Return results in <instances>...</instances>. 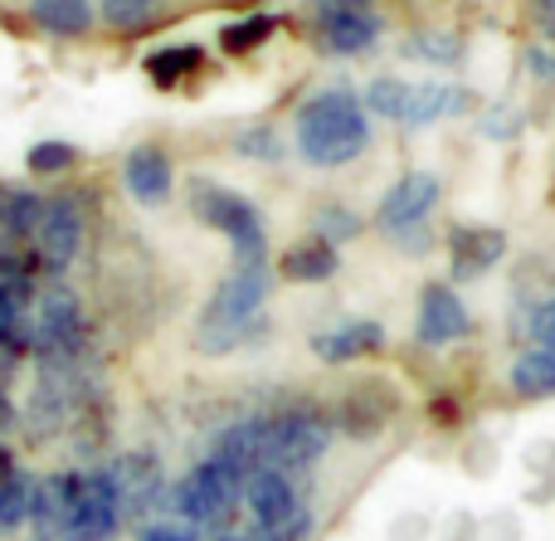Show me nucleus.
<instances>
[{
  "mask_svg": "<svg viewBox=\"0 0 555 541\" xmlns=\"http://www.w3.org/2000/svg\"><path fill=\"white\" fill-rule=\"evenodd\" d=\"M78 166V146L74 142H59V137H49V142H35L25 152V171L39 176V181H59V176H68Z\"/></svg>",
  "mask_w": 555,
  "mask_h": 541,
  "instance_id": "c756f323",
  "label": "nucleus"
},
{
  "mask_svg": "<svg viewBox=\"0 0 555 541\" xmlns=\"http://www.w3.org/2000/svg\"><path fill=\"white\" fill-rule=\"evenodd\" d=\"M137 541H201V532L171 513V517H152V523L137 532Z\"/></svg>",
  "mask_w": 555,
  "mask_h": 541,
  "instance_id": "72a5a7b5",
  "label": "nucleus"
},
{
  "mask_svg": "<svg viewBox=\"0 0 555 541\" xmlns=\"http://www.w3.org/2000/svg\"><path fill=\"white\" fill-rule=\"evenodd\" d=\"M512 396L521 400H551L555 396V351L546 347H527L507 371Z\"/></svg>",
  "mask_w": 555,
  "mask_h": 541,
  "instance_id": "a878e982",
  "label": "nucleus"
},
{
  "mask_svg": "<svg viewBox=\"0 0 555 541\" xmlns=\"http://www.w3.org/2000/svg\"><path fill=\"white\" fill-rule=\"evenodd\" d=\"M439 195H443V181L434 171H404L400 181L380 195V205H375V230H380L385 240L420 254L424 244H429L424 240V224H429Z\"/></svg>",
  "mask_w": 555,
  "mask_h": 541,
  "instance_id": "9d476101",
  "label": "nucleus"
},
{
  "mask_svg": "<svg viewBox=\"0 0 555 541\" xmlns=\"http://www.w3.org/2000/svg\"><path fill=\"white\" fill-rule=\"evenodd\" d=\"M443 249H449L453 283H473V279H488L507 259V234L498 224H453Z\"/></svg>",
  "mask_w": 555,
  "mask_h": 541,
  "instance_id": "dca6fc26",
  "label": "nucleus"
},
{
  "mask_svg": "<svg viewBox=\"0 0 555 541\" xmlns=\"http://www.w3.org/2000/svg\"><path fill=\"white\" fill-rule=\"evenodd\" d=\"M278 25H283V20L269 15V10L240 15V20H230V25H220V49L230 59H244V54H254V49L269 44V39L278 35Z\"/></svg>",
  "mask_w": 555,
  "mask_h": 541,
  "instance_id": "cd10ccee",
  "label": "nucleus"
},
{
  "mask_svg": "<svg viewBox=\"0 0 555 541\" xmlns=\"http://www.w3.org/2000/svg\"><path fill=\"white\" fill-rule=\"evenodd\" d=\"M395 415H400V390L385 386V381H356L332 405L336 435L356 439V445H371L375 435H385V425H390Z\"/></svg>",
  "mask_w": 555,
  "mask_h": 541,
  "instance_id": "4468645a",
  "label": "nucleus"
},
{
  "mask_svg": "<svg viewBox=\"0 0 555 541\" xmlns=\"http://www.w3.org/2000/svg\"><path fill=\"white\" fill-rule=\"evenodd\" d=\"M273 288L269 263H234L220 283H215L210 302H205L201 322H195V347L205 357H224V351L244 347L249 332L263 327V302Z\"/></svg>",
  "mask_w": 555,
  "mask_h": 541,
  "instance_id": "f03ea898",
  "label": "nucleus"
},
{
  "mask_svg": "<svg viewBox=\"0 0 555 541\" xmlns=\"http://www.w3.org/2000/svg\"><path fill=\"white\" fill-rule=\"evenodd\" d=\"M473 337V312L459 298L453 283H424L420 293V312H414V342L420 347H453V342Z\"/></svg>",
  "mask_w": 555,
  "mask_h": 541,
  "instance_id": "2eb2a0df",
  "label": "nucleus"
},
{
  "mask_svg": "<svg viewBox=\"0 0 555 541\" xmlns=\"http://www.w3.org/2000/svg\"><path fill=\"white\" fill-rule=\"evenodd\" d=\"M122 191L132 195L137 205L156 210L176 195V166H171V152L162 142H137L132 152L122 156Z\"/></svg>",
  "mask_w": 555,
  "mask_h": 541,
  "instance_id": "f3484780",
  "label": "nucleus"
},
{
  "mask_svg": "<svg viewBox=\"0 0 555 541\" xmlns=\"http://www.w3.org/2000/svg\"><path fill=\"white\" fill-rule=\"evenodd\" d=\"M375 142V123L371 107L356 88H317L297 103L293 113V146L307 166L317 171H336V166H351L356 156H365Z\"/></svg>",
  "mask_w": 555,
  "mask_h": 541,
  "instance_id": "f257e3e1",
  "label": "nucleus"
},
{
  "mask_svg": "<svg viewBox=\"0 0 555 541\" xmlns=\"http://www.w3.org/2000/svg\"><path fill=\"white\" fill-rule=\"evenodd\" d=\"M234 156H244V162H278V156H283V137H278V127H269V123L240 127V132H234Z\"/></svg>",
  "mask_w": 555,
  "mask_h": 541,
  "instance_id": "7c9ffc66",
  "label": "nucleus"
},
{
  "mask_svg": "<svg viewBox=\"0 0 555 541\" xmlns=\"http://www.w3.org/2000/svg\"><path fill=\"white\" fill-rule=\"evenodd\" d=\"M531 15H537V29L546 44H555V0H531Z\"/></svg>",
  "mask_w": 555,
  "mask_h": 541,
  "instance_id": "c9c22d12",
  "label": "nucleus"
},
{
  "mask_svg": "<svg viewBox=\"0 0 555 541\" xmlns=\"http://www.w3.org/2000/svg\"><path fill=\"white\" fill-rule=\"evenodd\" d=\"M468 44H463L459 29H443V25H424L404 39V59L414 64H429V68H459Z\"/></svg>",
  "mask_w": 555,
  "mask_h": 541,
  "instance_id": "393cba45",
  "label": "nucleus"
},
{
  "mask_svg": "<svg viewBox=\"0 0 555 541\" xmlns=\"http://www.w3.org/2000/svg\"><path fill=\"white\" fill-rule=\"evenodd\" d=\"M210 459H220L224 468H234L240 478H249L254 468L263 464V415H244V420H230L220 435L210 439L205 449Z\"/></svg>",
  "mask_w": 555,
  "mask_h": 541,
  "instance_id": "aec40b11",
  "label": "nucleus"
},
{
  "mask_svg": "<svg viewBox=\"0 0 555 541\" xmlns=\"http://www.w3.org/2000/svg\"><path fill=\"white\" fill-rule=\"evenodd\" d=\"M375 351H385V327L375 318H346L312 337V357L326 366H351V361H365Z\"/></svg>",
  "mask_w": 555,
  "mask_h": 541,
  "instance_id": "a211bd4d",
  "label": "nucleus"
},
{
  "mask_svg": "<svg viewBox=\"0 0 555 541\" xmlns=\"http://www.w3.org/2000/svg\"><path fill=\"white\" fill-rule=\"evenodd\" d=\"M365 224H361V215L356 210H346V205H322V210L312 215V234H322V240H332L336 249H341L346 240H356Z\"/></svg>",
  "mask_w": 555,
  "mask_h": 541,
  "instance_id": "2f4dec72",
  "label": "nucleus"
},
{
  "mask_svg": "<svg viewBox=\"0 0 555 541\" xmlns=\"http://www.w3.org/2000/svg\"><path fill=\"white\" fill-rule=\"evenodd\" d=\"M336 439L332 410L307 405V400H287L263 415V464L283 468L293 478H307L326 459Z\"/></svg>",
  "mask_w": 555,
  "mask_h": 541,
  "instance_id": "20e7f679",
  "label": "nucleus"
},
{
  "mask_svg": "<svg viewBox=\"0 0 555 541\" xmlns=\"http://www.w3.org/2000/svg\"><path fill=\"white\" fill-rule=\"evenodd\" d=\"M25 15H29V25L54 39H83L98 25L93 0H29Z\"/></svg>",
  "mask_w": 555,
  "mask_h": 541,
  "instance_id": "4be33fe9",
  "label": "nucleus"
},
{
  "mask_svg": "<svg viewBox=\"0 0 555 541\" xmlns=\"http://www.w3.org/2000/svg\"><path fill=\"white\" fill-rule=\"evenodd\" d=\"M88 318L64 279H44L29 302V357L39 366H83Z\"/></svg>",
  "mask_w": 555,
  "mask_h": 541,
  "instance_id": "7ed1b4c3",
  "label": "nucleus"
},
{
  "mask_svg": "<svg viewBox=\"0 0 555 541\" xmlns=\"http://www.w3.org/2000/svg\"><path fill=\"white\" fill-rule=\"evenodd\" d=\"M244 517H249V537L259 541H302L312 527V513L302 503V478L259 464L244 478Z\"/></svg>",
  "mask_w": 555,
  "mask_h": 541,
  "instance_id": "6e6552de",
  "label": "nucleus"
},
{
  "mask_svg": "<svg viewBox=\"0 0 555 541\" xmlns=\"http://www.w3.org/2000/svg\"><path fill=\"white\" fill-rule=\"evenodd\" d=\"M68 488V523L64 541H113L122 532V503L107 468H74L64 474Z\"/></svg>",
  "mask_w": 555,
  "mask_h": 541,
  "instance_id": "9b49d317",
  "label": "nucleus"
},
{
  "mask_svg": "<svg viewBox=\"0 0 555 541\" xmlns=\"http://www.w3.org/2000/svg\"><path fill=\"white\" fill-rule=\"evenodd\" d=\"M307 35L332 59H361L385 39L375 0H307Z\"/></svg>",
  "mask_w": 555,
  "mask_h": 541,
  "instance_id": "1a4fd4ad",
  "label": "nucleus"
},
{
  "mask_svg": "<svg viewBox=\"0 0 555 541\" xmlns=\"http://www.w3.org/2000/svg\"><path fill=\"white\" fill-rule=\"evenodd\" d=\"M527 342L531 347L555 351V298H541L537 308L527 312Z\"/></svg>",
  "mask_w": 555,
  "mask_h": 541,
  "instance_id": "473e14b6",
  "label": "nucleus"
},
{
  "mask_svg": "<svg viewBox=\"0 0 555 541\" xmlns=\"http://www.w3.org/2000/svg\"><path fill=\"white\" fill-rule=\"evenodd\" d=\"M205 64H210V54H205V44H162L152 49V54L142 59L146 78H152L162 93H171V88H181L185 78L205 74Z\"/></svg>",
  "mask_w": 555,
  "mask_h": 541,
  "instance_id": "5701e85b",
  "label": "nucleus"
},
{
  "mask_svg": "<svg viewBox=\"0 0 555 541\" xmlns=\"http://www.w3.org/2000/svg\"><path fill=\"white\" fill-rule=\"evenodd\" d=\"M191 210L201 224H210L215 234H224L234 249V263H269V224H263L259 205L249 195L230 191V185L195 176L191 181Z\"/></svg>",
  "mask_w": 555,
  "mask_h": 541,
  "instance_id": "423d86ee",
  "label": "nucleus"
},
{
  "mask_svg": "<svg viewBox=\"0 0 555 541\" xmlns=\"http://www.w3.org/2000/svg\"><path fill=\"white\" fill-rule=\"evenodd\" d=\"M113 484H117V503H122V523H137L146 527L152 517H166L162 507H171V488H166V468L156 454H142V449H132V454L113 459Z\"/></svg>",
  "mask_w": 555,
  "mask_h": 541,
  "instance_id": "ddd939ff",
  "label": "nucleus"
},
{
  "mask_svg": "<svg viewBox=\"0 0 555 541\" xmlns=\"http://www.w3.org/2000/svg\"><path fill=\"white\" fill-rule=\"evenodd\" d=\"M244 507V478L234 468H224L220 459L205 454L201 464L185 468V478L171 484V513L181 523H191L195 532H220L234 523V513Z\"/></svg>",
  "mask_w": 555,
  "mask_h": 541,
  "instance_id": "0eeeda50",
  "label": "nucleus"
},
{
  "mask_svg": "<svg viewBox=\"0 0 555 541\" xmlns=\"http://www.w3.org/2000/svg\"><path fill=\"white\" fill-rule=\"evenodd\" d=\"M83 230H88V215L74 191L44 195L39 224H35V234H29V254H35L44 279H64V273L74 269V259L83 254Z\"/></svg>",
  "mask_w": 555,
  "mask_h": 541,
  "instance_id": "f8f14e48",
  "label": "nucleus"
},
{
  "mask_svg": "<svg viewBox=\"0 0 555 541\" xmlns=\"http://www.w3.org/2000/svg\"><path fill=\"white\" fill-rule=\"evenodd\" d=\"M210 541H259V537H230L224 532V537H210Z\"/></svg>",
  "mask_w": 555,
  "mask_h": 541,
  "instance_id": "e433bc0d",
  "label": "nucleus"
},
{
  "mask_svg": "<svg viewBox=\"0 0 555 541\" xmlns=\"http://www.w3.org/2000/svg\"><path fill=\"white\" fill-rule=\"evenodd\" d=\"M341 273V249H336L332 240H322V234H307V240L287 244L283 254H278V279L297 283V288H312V283H326Z\"/></svg>",
  "mask_w": 555,
  "mask_h": 541,
  "instance_id": "6ab92c4d",
  "label": "nucleus"
},
{
  "mask_svg": "<svg viewBox=\"0 0 555 541\" xmlns=\"http://www.w3.org/2000/svg\"><path fill=\"white\" fill-rule=\"evenodd\" d=\"M20 425V410H15V396H10V376H0V435Z\"/></svg>",
  "mask_w": 555,
  "mask_h": 541,
  "instance_id": "f704fd0d",
  "label": "nucleus"
},
{
  "mask_svg": "<svg viewBox=\"0 0 555 541\" xmlns=\"http://www.w3.org/2000/svg\"><path fill=\"white\" fill-rule=\"evenodd\" d=\"M64 523H68L64 474L35 478V488H29V517H25V527L35 532V541H64Z\"/></svg>",
  "mask_w": 555,
  "mask_h": 541,
  "instance_id": "412c9836",
  "label": "nucleus"
},
{
  "mask_svg": "<svg viewBox=\"0 0 555 541\" xmlns=\"http://www.w3.org/2000/svg\"><path fill=\"white\" fill-rule=\"evenodd\" d=\"M39 210H44V195L39 191L0 181V244H29Z\"/></svg>",
  "mask_w": 555,
  "mask_h": 541,
  "instance_id": "b1692460",
  "label": "nucleus"
},
{
  "mask_svg": "<svg viewBox=\"0 0 555 541\" xmlns=\"http://www.w3.org/2000/svg\"><path fill=\"white\" fill-rule=\"evenodd\" d=\"M162 10H166V0H103L98 20L107 29H117V35H146L162 20Z\"/></svg>",
  "mask_w": 555,
  "mask_h": 541,
  "instance_id": "c85d7f7f",
  "label": "nucleus"
},
{
  "mask_svg": "<svg viewBox=\"0 0 555 541\" xmlns=\"http://www.w3.org/2000/svg\"><path fill=\"white\" fill-rule=\"evenodd\" d=\"M29 488H35V478H29L25 468L15 464V454L0 445V532H15V527H25V517H29Z\"/></svg>",
  "mask_w": 555,
  "mask_h": 541,
  "instance_id": "bb28decb",
  "label": "nucleus"
},
{
  "mask_svg": "<svg viewBox=\"0 0 555 541\" xmlns=\"http://www.w3.org/2000/svg\"><path fill=\"white\" fill-rule=\"evenodd\" d=\"M365 107L371 117H385L395 127H434V123H449V117L468 113L473 93L459 83H439V78H395L380 74L371 78L365 88Z\"/></svg>",
  "mask_w": 555,
  "mask_h": 541,
  "instance_id": "39448f33",
  "label": "nucleus"
}]
</instances>
